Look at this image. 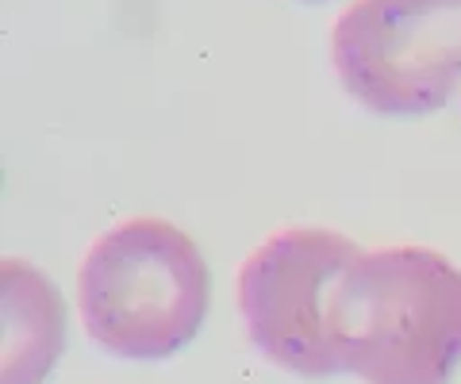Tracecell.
<instances>
[{
  "mask_svg": "<svg viewBox=\"0 0 461 384\" xmlns=\"http://www.w3.org/2000/svg\"><path fill=\"white\" fill-rule=\"evenodd\" d=\"M362 246L330 227H285L239 269V311L254 350L304 380L342 377L330 308Z\"/></svg>",
  "mask_w": 461,
  "mask_h": 384,
  "instance_id": "277c9868",
  "label": "cell"
},
{
  "mask_svg": "<svg viewBox=\"0 0 461 384\" xmlns=\"http://www.w3.org/2000/svg\"><path fill=\"white\" fill-rule=\"evenodd\" d=\"M330 331L366 384H450L461 369V269L430 246L362 254L339 281Z\"/></svg>",
  "mask_w": 461,
  "mask_h": 384,
  "instance_id": "6da1fadb",
  "label": "cell"
},
{
  "mask_svg": "<svg viewBox=\"0 0 461 384\" xmlns=\"http://www.w3.org/2000/svg\"><path fill=\"white\" fill-rule=\"evenodd\" d=\"M66 350V300L32 262L0 265V384H42Z\"/></svg>",
  "mask_w": 461,
  "mask_h": 384,
  "instance_id": "5b68a950",
  "label": "cell"
},
{
  "mask_svg": "<svg viewBox=\"0 0 461 384\" xmlns=\"http://www.w3.org/2000/svg\"><path fill=\"white\" fill-rule=\"evenodd\" d=\"M308 4H323V0H308Z\"/></svg>",
  "mask_w": 461,
  "mask_h": 384,
  "instance_id": "8992f818",
  "label": "cell"
},
{
  "mask_svg": "<svg viewBox=\"0 0 461 384\" xmlns=\"http://www.w3.org/2000/svg\"><path fill=\"white\" fill-rule=\"evenodd\" d=\"M208 308V258L169 219H123L81 258V326L112 358L169 362L200 335Z\"/></svg>",
  "mask_w": 461,
  "mask_h": 384,
  "instance_id": "7a4b0ae2",
  "label": "cell"
},
{
  "mask_svg": "<svg viewBox=\"0 0 461 384\" xmlns=\"http://www.w3.org/2000/svg\"><path fill=\"white\" fill-rule=\"evenodd\" d=\"M330 62L373 116H435L461 93V0H354L330 27Z\"/></svg>",
  "mask_w": 461,
  "mask_h": 384,
  "instance_id": "3957f363",
  "label": "cell"
}]
</instances>
